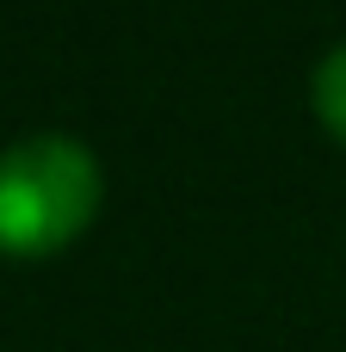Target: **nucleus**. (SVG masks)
Segmentation results:
<instances>
[{
    "label": "nucleus",
    "mask_w": 346,
    "mask_h": 352,
    "mask_svg": "<svg viewBox=\"0 0 346 352\" xmlns=\"http://www.w3.org/2000/svg\"><path fill=\"white\" fill-rule=\"evenodd\" d=\"M99 210V161L87 142L43 130L0 148V254H62Z\"/></svg>",
    "instance_id": "f257e3e1"
},
{
    "label": "nucleus",
    "mask_w": 346,
    "mask_h": 352,
    "mask_svg": "<svg viewBox=\"0 0 346 352\" xmlns=\"http://www.w3.org/2000/svg\"><path fill=\"white\" fill-rule=\"evenodd\" d=\"M310 105L322 118V130L346 142V43H334L322 62H316V80H310Z\"/></svg>",
    "instance_id": "f03ea898"
}]
</instances>
